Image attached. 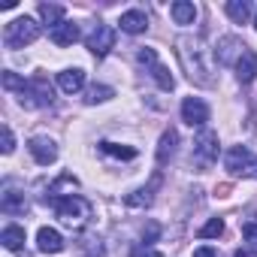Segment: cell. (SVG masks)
<instances>
[{"mask_svg":"<svg viewBox=\"0 0 257 257\" xmlns=\"http://www.w3.org/2000/svg\"><path fill=\"white\" fill-rule=\"evenodd\" d=\"M176 55L194 85L209 88L215 82V55L206 46L203 37H179L176 40Z\"/></svg>","mask_w":257,"mask_h":257,"instance_id":"cell-1","label":"cell"},{"mask_svg":"<svg viewBox=\"0 0 257 257\" xmlns=\"http://www.w3.org/2000/svg\"><path fill=\"white\" fill-rule=\"evenodd\" d=\"M55 215H58V221L64 227L82 230L88 224V218H91V203L85 197H79V194H70V197H61L55 203Z\"/></svg>","mask_w":257,"mask_h":257,"instance_id":"cell-2","label":"cell"},{"mask_svg":"<svg viewBox=\"0 0 257 257\" xmlns=\"http://www.w3.org/2000/svg\"><path fill=\"white\" fill-rule=\"evenodd\" d=\"M37 37H40V25H37L34 19H28V16L10 22L7 31H4V43H7V49H25V46H31Z\"/></svg>","mask_w":257,"mask_h":257,"instance_id":"cell-3","label":"cell"},{"mask_svg":"<svg viewBox=\"0 0 257 257\" xmlns=\"http://www.w3.org/2000/svg\"><path fill=\"white\" fill-rule=\"evenodd\" d=\"M19 97H22V106L40 109V106H49L55 100V88H52V82L46 76H34V79H28V85H25V91Z\"/></svg>","mask_w":257,"mask_h":257,"instance_id":"cell-4","label":"cell"},{"mask_svg":"<svg viewBox=\"0 0 257 257\" xmlns=\"http://www.w3.org/2000/svg\"><path fill=\"white\" fill-rule=\"evenodd\" d=\"M191 161L200 167V170H209L215 161H218V134L215 131H200V137L194 140V155Z\"/></svg>","mask_w":257,"mask_h":257,"instance_id":"cell-5","label":"cell"},{"mask_svg":"<svg viewBox=\"0 0 257 257\" xmlns=\"http://www.w3.org/2000/svg\"><path fill=\"white\" fill-rule=\"evenodd\" d=\"M85 46L91 49L94 58H106V55L115 49V31H112L109 25H97V28L91 31V37L85 40Z\"/></svg>","mask_w":257,"mask_h":257,"instance_id":"cell-6","label":"cell"},{"mask_svg":"<svg viewBox=\"0 0 257 257\" xmlns=\"http://www.w3.org/2000/svg\"><path fill=\"white\" fill-rule=\"evenodd\" d=\"M28 149H31V155H34V161H37L40 167H49V164L58 161V146H55V140H49V137H34V140L28 143Z\"/></svg>","mask_w":257,"mask_h":257,"instance_id":"cell-7","label":"cell"},{"mask_svg":"<svg viewBox=\"0 0 257 257\" xmlns=\"http://www.w3.org/2000/svg\"><path fill=\"white\" fill-rule=\"evenodd\" d=\"M251 164H254V158H251V152H248L245 146H233V149L227 152V158H224V167H227L233 176H248Z\"/></svg>","mask_w":257,"mask_h":257,"instance_id":"cell-8","label":"cell"},{"mask_svg":"<svg viewBox=\"0 0 257 257\" xmlns=\"http://www.w3.org/2000/svg\"><path fill=\"white\" fill-rule=\"evenodd\" d=\"M182 121L191 124V127H203L209 121V106L203 100H197V97H188L182 103Z\"/></svg>","mask_w":257,"mask_h":257,"instance_id":"cell-9","label":"cell"},{"mask_svg":"<svg viewBox=\"0 0 257 257\" xmlns=\"http://www.w3.org/2000/svg\"><path fill=\"white\" fill-rule=\"evenodd\" d=\"M248 46L239 40V37H224V40H218V61L221 64H233L236 67V61L242 58V52H245Z\"/></svg>","mask_w":257,"mask_h":257,"instance_id":"cell-10","label":"cell"},{"mask_svg":"<svg viewBox=\"0 0 257 257\" xmlns=\"http://www.w3.org/2000/svg\"><path fill=\"white\" fill-rule=\"evenodd\" d=\"M118 25H121V31L124 34H146V28H149V19H146V13L143 10H127V13H121V19H118Z\"/></svg>","mask_w":257,"mask_h":257,"instance_id":"cell-11","label":"cell"},{"mask_svg":"<svg viewBox=\"0 0 257 257\" xmlns=\"http://www.w3.org/2000/svg\"><path fill=\"white\" fill-rule=\"evenodd\" d=\"M49 40H52L55 46H61V49H64V46H73V43L79 40V25H76V22H61L58 28L49 31Z\"/></svg>","mask_w":257,"mask_h":257,"instance_id":"cell-12","label":"cell"},{"mask_svg":"<svg viewBox=\"0 0 257 257\" xmlns=\"http://www.w3.org/2000/svg\"><path fill=\"white\" fill-rule=\"evenodd\" d=\"M37 248H40L43 254H58V251L64 248V239H61V233H58L55 227H40V233H37Z\"/></svg>","mask_w":257,"mask_h":257,"instance_id":"cell-13","label":"cell"},{"mask_svg":"<svg viewBox=\"0 0 257 257\" xmlns=\"http://www.w3.org/2000/svg\"><path fill=\"white\" fill-rule=\"evenodd\" d=\"M254 76H257V55H254L251 49H245L242 58L236 61V79H239L242 85H251Z\"/></svg>","mask_w":257,"mask_h":257,"instance_id":"cell-14","label":"cell"},{"mask_svg":"<svg viewBox=\"0 0 257 257\" xmlns=\"http://www.w3.org/2000/svg\"><path fill=\"white\" fill-rule=\"evenodd\" d=\"M0 209H4L7 215H25L28 200H25V194H22V191L7 188V191H4V197H0Z\"/></svg>","mask_w":257,"mask_h":257,"instance_id":"cell-15","label":"cell"},{"mask_svg":"<svg viewBox=\"0 0 257 257\" xmlns=\"http://www.w3.org/2000/svg\"><path fill=\"white\" fill-rule=\"evenodd\" d=\"M82 85H85V73H82L79 67L58 73V88H61L64 94H76V91H82Z\"/></svg>","mask_w":257,"mask_h":257,"instance_id":"cell-16","label":"cell"},{"mask_svg":"<svg viewBox=\"0 0 257 257\" xmlns=\"http://www.w3.org/2000/svg\"><path fill=\"white\" fill-rule=\"evenodd\" d=\"M176 25H194L197 22V7L191 4V0H176V4L170 7Z\"/></svg>","mask_w":257,"mask_h":257,"instance_id":"cell-17","label":"cell"},{"mask_svg":"<svg viewBox=\"0 0 257 257\" xmlns=\"http://www.w3.org/2000/svg\"><path fill=\"white\" fill-rule=\"evenodd\" d=\"M0 242H4L7 251H19V248L25 245V227H19V224L4 227V233H0Z\"/></svg>","mask_w":257,"mask_h":257,"instance_id":"cell-18","label":"cell"},{"mask_svg":"<svg viewBox=\"0 0 257 257\" xmlns=\"http://www.w3.org/2000/svg\"><path fill=\"white\" fill-rule=\"evenodd\" d=\"M227 16L236 22V25H248V19H251V4L248 0H227Z\"/></svg>","mask_w":257,"mask_h":257,"instance_id":"cell-19","label":"cell"},{"mask_svg":"<svg viewBox=\"0 0 257 257\" xmlns=\"http://www.w3.org/2000/svg\"><path fill=\"white\" fill-rule=\"evenodd\" d=\"M158 182H161V179H155V182H152L149 188H140V191H134V194H131V197H127L124 203H127V206H134V209H140V206H152V200H155V188H158Z\"/></svg>","mask_w":257,"mask_h":257,"instance_id":"cell-20","label":"cell"},{"mask_svg":"<svg viewBox=\"0 0 257 257\" xmlns=\"http://www.w3.org/2000/svg\"><path fill=\"white\" fill-rule=\"evenodd\" d=\"M176 143H179V134L176 131H167L161 137V146H158V164H167L173 155H176Z\"/></svg>","mask_w":257,"mask_h":257,"instance_id":"cell-21","label":"cell"},{"mask_svg":"<svg viewBox=\"0 0 257 257\" xmlns=\"http://www.w3.org/2000/svg\"><path fill=\"white\" fill-rule=\"evenodd\" d=\"M242 236H245V248H239L233 257H257V224H245L242 227Z\"/></svg>","mask_w":257,"mask_h":257,"instance_id":"cell-22","label":"cell"},{"mask_svg":"<svg viewBox=\"0 0 257 257\" xmlns=\"http://www.w3.org/2000/svg\"><path fill=\"white\" fill-rule=\"evenodd\" d=\"M40 19L46 25H52V28H58L61 22H67L64 19V7H58V4H40Z\"/></svg>","mask_w":257,"mask_h":257,"instance_id":"cell-23","label":"cell"},{"mask_svg":"<svg viewBox=\"0 0 257 257\" xmlns=\"http://www.w3.org/2000/svg\"><path fill=\"white\" fill-rule=\"evenodd\" d=\"M109 97H115V91H112L109 85H91V88H85V103H88V106L106 103Z\"/></svg>","mask_w":257,"mask_h":257,"instance_id":"cell-24","label":"cell"},{"mask_svg":"<svg viewBox=\"0 0 257 257\" xmlns=\"http://www.w3.org/2000/svg\"><path fill=\"white\" fill-rule=\"evenodd\" d=\"M100 149L112 158H121V161H134L137 158V149L134 146H118V143H100Z\"/></svg>","mask_w":257,"mask_h":257,"instance_id":"cell-25","label":"cell"},{"mask_svg":"<svg viewBox=\"0 0 257 257\" xmlns=\"http://www.w3.org/2000/svg\"><path fill=\"white\" fill-rule=\"evenodd\" d=\"M152 76H155V82H158L161 91H173V88H176V79L170 76V70H167L164 64H155V67H152Z\"/></svg>","mask_w":257,"mask_h":257,"instance_id":"cell-26","label":"cell"},{"mask_svg":"<svg viewBox=\"0 0 257 257\" xmlns=\"http://www.w3.org/2000/svg\"><path fill=\"white\" fill-rule=\"evenodd\" d=\"M221 233H224V221L221 218H212V221H206L200 227V239H218Z\"/></svg>","mask_w":257,"mask_h":257,"instance_id":"cell-27","label":"cell"},{"mask_svg":"<svg viewBox=\"0 0 257 257\" xmlns=\"http://www.w3.org/2000/svg\"><path fill=\"white\" fill-rule=\"evenodd\" d=\"M0 79H4V88H7V91H19V94H22V91H25V85H28L22 76H16V73H10V70L0 76Z\"/></svg>","mask_w":257,"mask_h":257,"instance_id":"cell-28","label":"cell"},{"mask_svg":"<svg viewBox=\"0 0 257 257\" xmlns=\"http://www.w3.org/2000/svg\"><path fill=\"white\" fill-rule=\"evenodd\" d=\"M137 61H140L143 67H155V64H158V55H155V49H140V52H137Z\"/></svg>","mask_w":257,"mask_h":257,"instance_id":"cell-29","label":"cell"},{"mask_svg":"<svg viewBox=\"0 0 257 257\" xmlns=\"http://www.w3.org/2000/svg\"><path fill=\"white\" fill-rule=\"evenodd\" d=\"M82 248H85L88 257H103V245H100V239H85Z\"/></svg>","mask_w":257,"mask_h":257,"instance_id":"cell-30","label":"cell"},{"mask_svg":"<svg viewBox=\"0 0 257 257\" xmlns=\"http://www.w3.org/2000/svg\"><path fill=\"white\" fill-rule=\"evenodd\" d=\"M13 152H16V137L10 127H4V155H13Z\"/></svg>","mask_w":257,"mask_h":257,"instance_id":"cell-31","label":"cell"},{"mask_svg":"<svg viewBox=\"0 0 257 257\" xmlns=\"http://www.w3.org/2000/svg\"><path fill=\"white\" fill-rule=\"evenodd\" d=\"M158 233H161V227H158V224H149V230L143 233V242H146V245H152V242L158 239Z\"/></svg>","mask_w":257,"mask_h":257,"instance_id":"cell-32","label":"cell"},{"mask_svg":"<svg viewBox=\"0 0 257 257\" xmlns=\"http://www.w3.org/2000/svg\"><path fill=\"white\" fill-rule=\"evenodd\" d=\"M194 257H218V251H215V248H209V245H203V248H197V251H194Z\"/></svg>","mask_w":257,"mask_h":257,"instance_id":"cell-33","label":"cell"},{"mask_svg":"<svg viewBox=\"0 0 257 257\" xmlns=\"http://www.w3.org/2000/svg\"><path fill=\"white\" fill-rule=\"evenodd\" d=\"M248 176H254V179H257V161L251 164V170H248Z\"/></svg>","mask_w":257,"mask_h":257,"instance_id":"cell-34","label":"cell"},{"mask_svg":"<svg viewBox=\"0 0 257 257\" xmlns=\"http://www.w3.org/2000/svg\"><path fill=\"white\" fill-rule=\"evenodd\" d=\"M146 257H164V254H158V251H152V254H146Z\"/></svg>","mask_w":257,"mask_h":257,"instance_id":"cell-35","label":"cell"},{"mask_svg":"<svg viewBox=\"0 0 257 257\" xmlns=\"http://www.w3.org/2000/svg\"><path fill=\"white\" fill-rule=\"evenodd\" d=\"M254 31H257V13H254Z\"/></svg>","mask_w":257,"mask_h":257,"instance_id":"cell-36","label":"cell"}]
</instances>
